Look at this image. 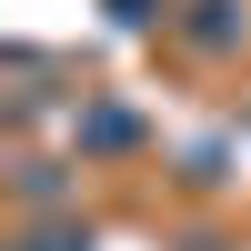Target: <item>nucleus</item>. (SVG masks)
Here are the masks:
<instances>
[{
    "instance_id": "f257e3e1",
    "label": "nucleus",
    "mask_w": 251,
    "mask_h": 251,
    "mask_svg": "<svg viewBox=\"0 0 251 251\" xmlns=\"http://www.w3.org/2000/svg\"><path fill=\"white\" fill-rule=\"evenodd\" d=\"M191 50H231V30H241V20H231V0H191Z\"/></svg>"
},
{
    "instance_id": "20e7f679",
    "label": "nucleus",
    "mask_w": 251,
    "mask_h": 251,
    "mask_svg": "<svg viewBox=\"0 0 251 251\" xmlns=\"http://www.w3.org/2000/svg\"><path fill=\"white\" fill-rule=\"evenodd\" d=\"M30 251H91V231H40Z\"/></svg>"
},
{
    "instance_id": "7ed1b4c3",
    "label": "nucleus",
    "mask_w": 251,
    "mask_h": 251,
    "mask_svg": "<svg viewBox=\"0 0 251 251\" xmlns=\"http://www.w3.org/2000/svg\"><path fill=\"white\" fill-rule=\"evenodd\" d=\"M111 20H121V30H151L161 10H151V0H111Z\"/></svg>"
},
{
    "instance_id": "f03ea898",
    "label": "nucleus",
    "mask_w": 251,
    "mask_h": 251,
    "mask_svg": "<svg viewBox=\"0 0 251 251\" xmlns=\"http://www.w3.org/2000/svg\"><path fill=\"white\" fill-rule=\"evenodd\" d=\"M80 141H91V151H121V141H141V121H131V111H91Z\"/></svg>"
}]
</instances>
